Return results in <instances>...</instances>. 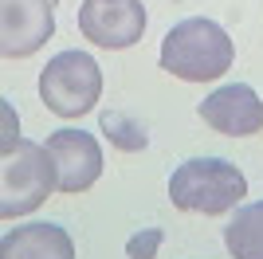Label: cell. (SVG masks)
<instances>
[{
  "label": "cell",
  "instance_id": "6da1fadb",
  "mask_svg": "<svg viewBox=\"0 0 263 259\" xmlns=\"http://www.w3.org/2000/svg\"><path fill=\"white\" fill-rule=\"evenodd\" d=\"M232 63H236V43L209 16L177 20L157 51V67L181 83H216L232 71Z\"/></svg>",
  "mask_w": 263,
  "mask_h": 259
},
{
  "label": "cell",
  "instance_id": "7a4b0ae2",
  "mask_svg": "<svg viewBox=\"0 0 263 259\" xmlns=\"http://www.w3.org/2000/svg\"><path fill=\"white\" fill-rule=\"evenodd\" d=\"M248 177L228 157H189L169 173V205L193 216H220L243 205Z\"/></svg>",
  "mask_w": 263,
  "mask_h": 259
},
{
  "label": "cell",
  "instance_id": "3957f363",
  "mask_svg": "<svg viewBox=\"0 0 263 259\" xmlns=\"http://www.w3.org/2000/svg\"><path fill=\"white\" fill-rule=\"evenodd\" d=\"M55 193V165L40 141L20 138L0 150V220H24Z\"/></svg>",
  "mask_w": 263,
  "mask_h": 259
},
{
  "label": "cell",
  "instance_id": "277c9868",
  "mask_svg": "<svg viewBox=\"0 0 263 259\" xmlns=\"http://www.w3.org/2000/svg\"><path fill=\"white\" fill-rule=\"evenodd\" d=\"M40 98L55 118L75 122L99 106L102 98V67L90 51H59L40 71Z\"/></svg>",
  "mask_w": 263,
  "mask_h": 259
},
{
  "label": "cell",
  "instance_id": "5b68a950",
  "mask_svg": "<svg viewBox=\"0 0 263 259\" xmlns=\"http://www.w3.org/2000/svg\"><path fill=\"white\" fill-rule=\"evenodd\" d=\"M79 32L102 51H126L145 35L142 0H83L79 4Z\"/></svg>",
  "mask_w": 263,
  "mask_h": 259
},
{
  "label": "cell",
  "instance_id": "8992f818",
  "mask_svg": "<svg viewBox=\"0 0 263 259\" xmlns=\"http://www.w3.org/2000/svg\"><path fill=\"white\" fill-rule=\"evenodd\" d=\"M44 150L55 165V189L67 196L87 193L90 184L102 177V145L90 130H75V126L51 130Z\"/></svg>",
  "mask_w": 263,
  "mask_h": 259
},
{
  "label": "cell",
  "instance_id": "52a82bcc",
  "mask_svg": "<svg viewBox=\"0 0 263 259\" xmlns=\"http://www.w3.org/2000/svg\"><path fill=\"white\" fill-rule=\"evenodd\" d=\"M197 114L224 138H252L263 130V98L252 83H224L197 102Z\"/></svg>",
  "mask_w": 263,
  "mask_h": 259
},
{
  "label": "cell",
  "instance_id": "ba28073f",
  "mask_svg": "<svg viewBox=\"0 0 263 259\" xmlns=\"http://www.w3.org/2000/svg\"><path fill=\"white\" fill-rule=\"evenodd\" d=\"M55 35V0H0V59H28Z\"/></svg>",
  "mask_w": 263,
  "mask_h": 259
},
{
  "label": "cell",
  "instance_id": "9c48e42d",
  "mask_svg": "<svg viewBox=\"0 0 263 259\" xmlns=\"http://www.w3.org/2000/svg\"><path fill=\"white\" fill-rule=\"evenodd\" d=\"M0 259H75V239L51 220L12 224L0 236Z\"/></svg>",
  "mask_w": 263,
  "mask_h": 259
},
{
  "label": "cell",
  "instance_id": "30bf717a",
  "mask_svg": "<svg viewBox=\"0 0 263 259\" xmlns=\"http://www.w3.org/2000/svg\"><path fill=\"white\" fill-rule=\"evenodd\" d=\"M224 248L232 259H263V200L236 205L224 224Z\"/></svg>",
  "mask_w": 263,
  "mask_h": 259
},
{
  "label": "cell",
  "instance_id": "8fae6325",
  "mask_svg": "<svg viewBox=\"0 0 263 259\" xmlns=\"http://www.w3.org/2000/svg\"><path fill=\"white\" fill-rule=\"evenodd\" d=\"M102 134H106L122 153H138L149 145V130L145 122L130 118V114H122V110H102Z\"/></svg>",
  "mask_w": 263,
  "mask_h": 259
},
{
  "label": "cell",
  "instance_id": "7c38bea8",
  "mask_svg": "<svg viewBox=\"0 0 263 259\" xmlns=\"http://www.w3.org/2000/svg\"><path fill=\"white\" fill-rule=\"evenodd\" d=\"M161 244H165L161 228H138V232L126 239V259H157Z\"/></svg>",
  "mask_w": 263,
  "mask_h": 259
},
{
  "label": "cell",
  "instance_id": "4fadbf2b",
  "mask_svg": "<svg viewBox=\"0 0 263 259\" xmlns=\"http://www.w3.org/2000/svg\"><path fill=\"white\" fill-rule=\"evenodd\" d=\"M20 141V114L8 98H0V150H8Z\"/></svg>",
  "mask_w": 263,
  "mask_h": 259
}]
</instances>
